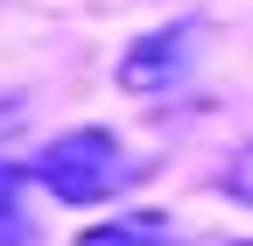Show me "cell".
<instances>
[{"mask_svg": "<svg viewBox=\"0 0 253 246\" xmlns=\"http://www.w3.org/2000/svg\"><path fill=\"white\" fill-rule=\"evenodd\" d=\"M225 190H232L239 204H253V141H239L232 155H225Z\"/></svg>", "mask_w": 253, "mask_h": 246, "instance_id": "5b68a950", "label": "cell"}, {"mask_svg": "<svg viewBox=\"0 0 253 246\" xmlns=\"http://www.w3.org/2000/svg\"><path fill=\"white\" fill-rule=\"evenodd\" d=\"M78 246H176V218L169 211H120V218L91 225Z\"/></svg>", "mask_w": 253, "mask_h": 246, "instance_id": "3957f363", "label": "cell"}, {"mask_svg": "<svg viewBox=\"0 0 253 246\" xmlns=\"http://www.w3.org/2000/svg\"><path fill=\"white\" fill-rule=\"evenodd\" d=\"M190 36H197V28L176 21V28H148L141 42H126L120 64H113L120 91H134V99H162V91H176V84L190 78V49H197Z\"/></svg>", "mask_w": 253, "mask_h": 246, "instance_id": "7a4b0ae2", "label": "cell"}, {"mask_svg": "<svg viewBox=\"0 0 253 246\" xmlns=\"http://www.w3.org/2000/svg\"><path fill=\"white\" fill-rule=\"evenodd\" d=\"M218 246H253V239H218Z\"/></svg>", "mask_w": 253, "mask_h": 246, "instance_id": "8992f818", "label": "cell"}, {"mask_svg": "<svg viewBox=\"0 0 253 246\" xmlns=\"http://www.w3.org/2000/svg\"><path fill=\"white\" fill-rule=\"evenodd\" d=\"M0 239H21V169L0 162Z\"/></svg>", "mask_w": 253, "mask_h": 246, "instance_id": "277c9868", "label": "cell"}, {"mask_svg": "<svg viewBox=\"0 0 253 246\" xmlns=\"http://www.w3.org/2000/svg\"><path fill=\"white\" fill-rule=\"evenodd\" d=\"M28 176H36L49 197H63V204H106V197H120L126 183L141 176V162L126 155L120 134H106V127H78V134L49 141L42 155L28 162Z\"/></svg>", "mask_w": 253, "mask_h": 246, "instance_id": "6da1fadb", "label": "cell"}]
</instances>
